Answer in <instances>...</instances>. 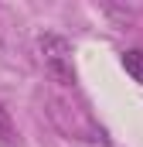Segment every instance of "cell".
<instances>
[{
  "label": "cell",
  "mask_w": 143,
  "mask_h": 147,
  "mask_svg": "<svg viewBox=\"0 0 143 147\" xmlns=\"http://www.w3.org/2000/svg\"><path fill=\"white\" fill-rule=\"evenodd\" d=\"M37 51L44 62V72L51 75L58 86H75V62H72V45L61 34H41L37 38Z\"/></svg>",
  "instance_id": "6da1fadb"
},
{
  "label": "cell",
  "mask_w": 143,
  "mask_h": 147,
  "mask_svg": "<svg viewBox=\"0 0 143 147\" xmlns=\"http://www.w3.org/2000/svg\"><path fill=\"white\" fill-rule=\"evenodd\" d=\"M123 69H126V75H130L133 82H140V86H143V48H130V51H123Z\"/></svg>",
  "instance_id": "7a4b0ae2"
},
{
  "label": "cell",
  "mask_w": 143,
  "mask_h": 147,
  "mask_svg": "<svg viewBox=\"0 0 143 147\" xmlns=\"http://www.w3.org/2000/svg\"><path fill=\"white\" fill-rule=\"evenodd\" d=\"M0 147H17V127L3 103H0Z\"/></svg>",
  "instance_id": "3957f363"
}]
</instances>
